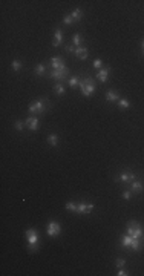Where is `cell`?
Segmentation results:
<instances>
[{
    "instance_id": "obj_8",
    "label": "cell",
    "mask_w": 144,
    "mask_h": 276,
    "mask_svg": "<svg viewBox=\"0 0 144 276\" xmlns=\"http://www.w3.org/2000/svg\"><path fill=\"white\" fill-rule=\"evenodd\" d=\"M135 173L133 172H129V170H124L120 173V177H117V181H123V183H132L135 180Z\"/></svg>"
},
{
    "instance_id": "obj_19",
    "label": "cell",
    "mask_w": 144,
    "mask_h": 276,
    "mask_svg": "<svg viewBox=\"0 0 144 276\" xmlns=\"http://www.w3.org/2000/svg\"><path fill=\"white\" fill-rule=\"evenodd\" d=\"M45 72H46V66H45L43 63H38L36 66V75L37 77H43Z\"/></svg>"
},
{
    "instance_id": "obj_25",
    "label": "cell",
    "mask_w": 144,
    "mask_h": 276,
    "mask_svg": "<svg viewBox=\"0 0 144 276\" xmlns=\"http://www.w3.org/2000/svg\"><path fill=\"white\" fill-rule=\"evenodd\" d=\"M68 85L71 86V88H75V86H78L80 85V80H78V77L75 75V77H71L69 78V81H68Z\"/></svg>"
},
{
    "instance_id": "obj_27",
    "label": "cell",
    "mask_w": 144,
    "mask_h": 276,
    "mask_svg": "<svg viewBox=\"0 0 144 276\" xmlns=\"http://www.w3.org/2000/svg\"><path fill=\"white\" fill-rule=\"evenodd\" d=\"M63 23H65V25H72V23H75V22H74V18H72L71 14H68V16L63 17Z\"/></svg>"
},
{
    "instance_id": "obj_34",
    "label": "cell",
    "mask_w": 144,
    "mask_h": 276,
    "mask_svg": "<svg viewBox=\"0 0 144 276\" xmlns=\"http://www.w3.org/2000/svg\"><path fill=\"white\" fill-rule=\"evenodd\" d=\"M141 48H143V52H144V40L141 41Z\"/></svg>"
},
{
    "instance_id": "obj_23",
    "label": "cell",
    "mask_w": 144,
    "mask_h": 276,
    "mask_svg": "<svg viewBox=\"0 0 144 276\" xmlns=\"http://www.w3.org/2000/svg\"><path fill=\"white\" fill-rule=\"evenodd\" d=\"M22 66H23V63H22L20 60H12V63H11V68H12L16 72H18V71L22 69Z\"/></svg>"
},
{
    "instance_id": "obj_32",
    "label": "cell",
    "mask_w": 144,
    "mask_h": 276,
    "mask_svg": "<svg viewBox=\"0 0 144 276\" xmlns=\"http://www.w3.org/2000/svg\"><path fill=\"white\" fill-rule=\"evenodd\" d=\"M65 49H66L68 52H71V54H74V52H75V48H74L72 45H66V48H65Z\"/></svg>"
},
{
    "instance_id": "obj_11",
    "label": "cell",
    "mask_w": 144,
    "mask_h": 276,
    "mask_svg": "<svg viewBox=\"0 0 144 276\" xmlns=\"http://www.w3.org/2000/svg\"><path fill=\"white\" fill-rule=\"evenodd\" d=\"M26 124H28V128H29V130H38V124H40V121H38V118L37 117H29L26 121H25Z\"/></svg>"
},
{
    "instance_id": "obj_10",
    "label": "cell",
    "mask_w": 144,
    "mask_h": 276,
    "mask_svg": "<svg viewBox=\"0 0 144 276\" xmlns=\"http://www.w3.org/2000/svg\"><path fill=\"white\" fill-rule=\"evenodd\" d=\"M75 57H78L80 60H86L88 57H89V51H88V48H84V46H80V48H75V52H74Z\"/></svg>"
},
{
    "instance_id": "obj_30",
    "label": "cell",
    "mask_w": 144,
    "mask_h": 276,
    "mask_svg": "<svg viewBox=\"0 0 144 276\" xmlns=\"http://www.w3.org/2000/svg\"><path fill=\"white\" fill-rule=\"evenodd\" d=\"M115 264H117V267H118V269H123V267H124V264H126V261H124L123 258H118Z\"/></svg>"
},
{
    "instance_id": "obj_17",
    "label": "cell",
    "mask_w": 144,
    "mask_h": 276,
    "mask_svg": "<svg viewBox=\"0 0 144 276\" xmlns=\"http://www.w3.org/2000/svg\"><path fill=\"white\" fill-rule=\"evenodd\" d=\"M46 140H48V143H49L51 146H58V143H60V140H58V135H57V133H51Z\"/></svg>"
},
{
    "instance_id": "obj_18",
    "label": "cell",
    "mask_w": 144,
    "mask_h": 276,
    "mask_svg": "<svg viewBox=\"0 0 144 276\" xmlns=\"http://www.w3.org/2000/svg\"><path fill=\"white\" fill-rule=\"evenodd\" d=\"M130 249H132V250H135V252H138V250L141 249V239H140V238H132Z\"/></svg>"
},
{
    "instance_id": "obj_3",
    "label": "cell",
    "mask_w": 144,
    "mask_h": 276,
    "mask_svg": "<svg viewBox=\"0 0 144 276\" xmlns=\"http://www.w3.org/2000/svg\"><path fill=\"white\" fill-rule=\"evenodd\" d=\"M26 238H28V242H29V250L37 252L38 250V233H37V230H34V229L26 230Z\"/></svg>"
},
{
    "instance_id": "obj_29",
    "label": "cell",
    "mask_w": 144,
    "mask_h": 276,
    "mask_svg": "<svg viewBox=\"0 0 144 276\" xmlns=\"http://www.w3.org/2000/svg\"><path fill=\"white\" fill-rule=\"evenodd\" d=\"M92 65H94V68H95V69H100V68L103 66V61H101V58H95Z\"/></svg>"
},
{
    "instance_id": "obj_21",
    "label": "cell",
    "mask_w": 144,
    "mask_h": 276,
    "mask_svg": "<svg viewBox=\"0 0 144 276\" xmlns=\"http://www.w3.org/2000/svg\"><path fill=\"white\" fill-rule=\"evenodd\" d=\"M81 40H83V37H81V34H74V37H72V41H74V45L77 46V48H80L81 46Z\"/></svg>"
},
{
    "instance_id": "obj_20",
    "label": "cell",
    "mask_w": 144,
    "mask_h": 276,
    "mask_svg": "<svg viewBox=\"0 0 144 276\" xmlns=\"http://www.w3.org/2000/svg\"><path fill=\"white\" fill-rule=\"evenodd\" d=\"M130 244H132V236L130 235H123L121 236V245L123 247H130Z\"/></svg>"
},
{
    "instance_id": "obj_13",
    "label": "cell",
    "mask_w": 144,
    "mask_h": 276,
    "mask_svg": "<svg viewBox=\"0 0 144 276\" xmlns=\"http://www.w3.org/2000/svg\"><path fill=\"white\" fill-rule=\"evenodd\" d=\"M61 41H63V32H61V29H55V34H54V41H52V46L57 48V46H60L61 45Z\"/></svg>"
},
{
    "instance_id": "obj_16",
    "label": "cell",
    "mask_w": 144,
    "mask_h": 276,
    "mask_svg": "<svg viewBox=\"0 0 144 276\" xmlns=\"http://www.w3.org/2000/svg\"><path fill=\"white\" fill-rule=\"evenodd\" d=\"M106 100H108V101H110V103L118 101V100H120V95H118L115 91H109L108 94H106Z\"/></svg>"
},
{
    "instance_id": "obj_24",
    "label": "cell",
    "mask_w": 144,
    "mask_h": 276,
    "mask_svg": "<svg viewBox=\"0 0 144 276\" xmlns=\"http://www.w3.org/2000/svg\"><path fill=\"white\" fill-rule=\"evenodd\" d=\"M117 103H118V106H120L121 109H127V108L130 106V103H129V100H126V98H120V100H118Z\"/></svg>"
},
{
    "instance_id": "obj_7",
    "label": "cell",
    "mask_w": 144,
    "mask_h": 276,
    "mask_svg": "<svg viewBox=\"0 0 144 276\" xmlns=\"http://www.w3.org/2000/svg\"><path fill=\"white\" fill-rule=\"evenodd\" d=\"M60 232H61L60 224H58L57 221H49V224H48V235L54 238V236H58V235H60Z\"/></svg>"
},
{
    "instance_id": "obj_6",
    "label": "cell",
    "mask_w": 144,
    "mask_h": 276,
    "mask_svg": "<svg viewBox=\"0 0 144 276\" xmlns=\"http://www.w3.org/2000/svg\"><path fill=\"white\" fill-rule=\"evenodd\" d=\"M94 204L92 202H80V204H77V213H80V215H88V213H90L92 210H94Z\"/></svg>"
},
{
    "instance_id": "obj_2",
    "label": "cell",
    "mask_w": 144,
    "mask_h": 276,
    "mask_svg": "<svg viewBox=\"0 0 144 276\" xmlns=\"http://www.w3.org/2000/svg\"><path fill=\"white\" fill-rule=\"evenodd\" d=\"M127 235H130L132 238H143V229H141L138 221H129L127 222Z\"/></svg>"
},
{
    "instance_id": "obj_12",
    "label": "cell",
    "mask_w": 144,
    "mask_h": 276,
    "mask_svg": "<svg viewBox=\"0 0 144 276\" xmlns=\"http://www.w3.org/2000/svg\"><path fill=\"white\" fill-rule=\"evenodd\" d=\"M51 66H52V69H60V68L65 66V60L61 57H52L51 58Z\"/></svg>"
},
{
    "instance_id": "obj_4",
    "label": "cell",
    "mask_w": 144,
    "mask_h": 276,
    "mask_svg": "<svg viewBox=\"0 0 144 276\" xmlns=\"http://www.w3.org/2000/svg\"><path fill=\"white\" fill-rule=\"evenodd\" d=\"M45 101H48V100H45V98H38L37 101H32L31 104H29V114H43L45 112Z\"/></svg>"
},
{
    "instance_id": "obj_9",
    "label": "cell",
    "mask_w": 144,
    "mask_h": 276,
    "mask_svg": "<svg viewBox=\"0 0 144 276\" xmlns=\"http://www.w3.org/2000/svg\"><path fill=\"white\" fill-rule=\"evenodd\" d=\"M109 75H110V69L109 68H104V69H100L98 72H97V80L98 81H101V83H106L108 81V78H109Z\"/></svg>"
},
{
    "instance_id": "obj_33",
    "label": "cell",
    "mask_w": 144,
    "mask_h": 276,
    "mask_svg": "<svg viewBox=\"0 0 144 276\" xmlns=\"http://www.w3.org/2000/svg\"><path fill=\"white\" fill-rule=\"evenodd\" d=\"M117 275H118V276H126V275H127V272H126V270H123V269H118Z\"/></svg>"
},
{
    "instance_id": "obj_14",
    "label": "cell",
    "mask_w": 144,
    "mask_h": 276,
    "mask_svg": "<svg viewBox=\"0 0 144 276\" xmlns=\"http://www.w3.org/2000/svg\"><path fill=\"white\" fill-rule=\"evenodd\" d=\"M143 190H144V187L141 181H132V184H130V192L132 193H140Z\"/></svg>"
},
{
    "instance_id": "obj_5",
    "label": "cell",
    "mask_w": 144,
    "mask_h": 276,
    "mask_svg": "<svg viewBox=\"0 0 144 276\" xmlns=\"http://www.w3.org/2000/svg\"><path fill=\"white\" fill-rule=\"evenodd\" d=\"M68 74H69V69L66 66H63L60 69H52V72L49 74V78H52L55 81H61V80H65V77H68Z\"/></svg>"
},
{
    "instance_id": "obj_1",
    "label": "cell",
    "mask_w": 144,
    "mask_h": 276,
    "mask_svg": "<svg viewBox=\"0 0 144 276\" xmlns=\"http://www.w3.org/2000/svg\"><path fill=\"white\" fill-rule=\"evenodd\" d=\"M80 91L83 94V97H90L94 92L97 91L95 88V83H94V78L92 77H86L83 81H80Z\"/></svg>"
},
{
    "instance_id": "obj_22",
    "label": "cell",
    "mask_w": 144,
    "mask_h": 276,
    "mask_svg": "<svg viewBox=\"0 0 144 276\" xmlns=\"http://www.w3.org/2000/svg\"><path fill=\"white\" fill-rule=\"evenodd\" d=\"M65 91H66V89H65L63 83H57V85L54 86V92L57 94V95H63V94H65Z\"/></svg>"
},
{
    "instance_id": "obj_28",
    "label": "cell",
    "mask_w": 144,
    "mask_h": 276,
    "mask_svg": "<svg viewBox=\"0 0 144 276\" xmlns=\"http://www.w3.org/2000/svg\"><path fill=\"white\" fill-rule=\"evenodd\" d=\"M25 124H26V123H23V121L17 120L16 124H14V128H16V130H23V129H25Z\"/></svg>"
},
{
    "instance_id": "obj_26",
    "label": "cell",
    "mask_w": 144,
    "mask_h": 276,
    "mask_svg": "<svg viewBox=\"0 0 144 276\" xmlns=\"http://www.w3.org/2000/svg\"><path fill=\"white\" fill-rule=\"evenodd\" d=\"M66 209L68 210H71V212H74V213H77V204L75 202H66Z\"/></svg>"
},
{
    "instance_id": "obj_15",
    "label": "cell",
    "mask_w": 144,
    "mask_h": 276,
    "mask_svg": "<svg viewBox=\"0 0 144 276\" xmlns=\"http://www.w3.org/2000/svg\"><path fill=\"white\" fill-rule=\"evenodd\" d=\"M72 18H74V22H80L81 18L84 17V12H83V9H80V8H75L74 11L71 12Z\"/></svg>"
},
{
    "instance_id": "obj_31",
    "label": "cell",
    "mask_w": 144,
    "mask_h": 276,
    "mask_svg": "<svg viewBox=\"0 0 144 276\" xmlns=\"http://www.w3.org/2000/svg\"><path fill=\"white\" fill-rule=\"evenodd\" d=\"M130 195H132V192H130V190H126V192H123V200L129 201V200H130Z\"/></svg>"
}]
</instances>
